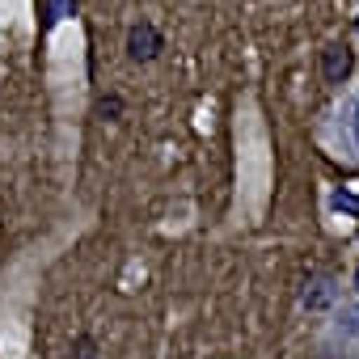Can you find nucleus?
Returning a JSON list of instances; mask_svg holds the SVG:
<instances>
[{
	"label": "nucleus",
	"instance_id": "obj_1",
	"mask_svg": "<svg viewBox=\"0 0 359 359\" xmlns=\"http://www.w3.org/2000/svg\"><path fill=\"white\" fill-rule=\"evenodd\" d=\"M161 51H165V39H161V30H156L152 22H135V26L127 30V60L152 64Z\"/></svg>",
	"mask_w": 359,
	"mask_h": 359
},
{
	"label": "nucleus",
	"instance_id": "obj_2",
	"mask_svg": "<svg viewBox=\"0 0 359 359\" xmlns=\"http://www.w3.org/2000/svg\"><path fill=\"white\" fill-rule=\"evenodd\" d=\"M321 72H325L330 85H342V81L355 72V55H351V47H330V51L321 55Z\"/></svg>",
	"mask_w": 359,
	"mask_h": 359
},
{
	"label": "nucleus",
	"instance_id": "obj_3",
	"mask_svg": "<svg viewBox=\"0 0 359 359\" xmlns=\"http://www.w3.org/2000/svg\"><path fill=\"white\" fill-rule=\"evenodd\" d=\"M330 342H342V346L359 342V309H342V313H338V321H334V330H330Z\"/></svg>",
	"mask_w": 359,
	"mask_h": 359
},
{
	"label": "nucleus",
	"instance_id": "obj_4",
	"mask_svg": "<svg viewBox=\"0 0 359 359\" xmlns=\"http://www.w3.org/2000/svg\"><path fill=\"white\" fill-rule=\"evenodd\" d=\"M334 296H338V287H334V279H313L309 287H304V309H330L334 304Z\"/></svg>",
	"mask_w": 359,
	"mask_h": 359
},
{
	"label": "nucleus",
	"instance_id": "obj_5",
	"mask_svg": "<svg viewBox=\"0 0 359 359\" xmlns=\"http://www.w3.org/2000/svg\"><path fill=\"white\" fill-rule=\"evenodd\" d=\"M97 355H102V346H97L93 334H76L72 346H68V359H97Z\"/></svg>",
	"mask_w": 359,
	"mask_h": 359
},
{
	"label": "nucleus",
	"instance_id": "obj_6",
	"mask_svg": "<svg viewBox=\"0 0 359 359\" xmlns=\"http://www.w3.org/2000/svg\"><path fill=\"white\" fill-rule=\"evenodd\" d=\"M123 110H127V106H123V97H118V93H106V97L97 102V118H106V123H118V118H123Z\"/></svg>",
	"mask_w": 359,
	"mask_h": 359
},
{
	"label": "nucleus",
	"instance_id": "obj_7",
	"mask_svg": "<svg viewBox=\"0 0 359 359\" xmlns=\"http://www.w3.org/2000/svg\"><path fill=\"white\" fill-rule=\"evenodd\" d=\"M64 9H72V0H47V22H60Z\"/></svg>",
	"mask_w": 359,
	"mask_h": 359
},
{
	"label": "nucleus",
	"instance_id": "obj_8",
	"mask_svg": "<svg viewBox=\"0 0 359 359\" xmlns=\"http://www.w3.org/2000/svg\"><path fill=\"white\" fill-rule=\"evenodd\" d=\"M334 208H342V212H359V199H355V195H342V191H338V195H334Z\"/></svg>",
	"mask_w": 359,
	"mask_h": 359
},
{
	"label": "nucleus",
	"instance_id": "obj_9",
	"mask_svg": "<svg viewBox=\"0 0 359 359\" xmlns=\"http://www.w3.org/2000/svg\"><path fill=\"white\" fill-rule=\"evenodd\" d=\"M351 135H355V144H359V97H355V106H351Z\"/></svg>",
	"mask_w": 359,
	"mask_h": 359
},
{
	"label": "nucleus",
	"instance_id": "obj_10",
	"mask_svg": "<svg viewBox=\"0 0 359 359\" xmlns=\"http://www.w3.org/2000/svg\"><path fill=\"white\" fill-rule=\"evenodd\" d=\"M355 287H359V271H355Z\"/></svg>",
	"mask_w": 359,
	"mask_h": 359
},
{
	"label": "nucleus",
	"instance_id": "obj_11",
	"mask_svg": "<svg viewBox=\"0 0 359 359\" xmlns=\"http://www.w3.org/2000/svg\"><path fill=\"white\" fill-rule=\"evenodd\" d=\"M355 30H359V18H355Z\"/></svg>",
	"mask_w": 359,
	"mask_h": 359
}]
</instances>
